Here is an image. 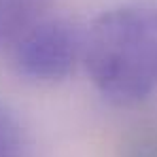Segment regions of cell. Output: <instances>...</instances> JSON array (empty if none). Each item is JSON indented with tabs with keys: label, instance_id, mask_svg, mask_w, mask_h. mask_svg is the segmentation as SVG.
Masks as SVG:
<instances>
[{
	"label": "cell",
	"instance_id": "obj_1",
	"mask_svg": "<svg viewBox=\"0 0 157 157\" xmlns=\"http://www.w3.org/2000/svg\"><path fill=\"white\" fill-rule=\"evenodd\" d=\"M83 62L106 100H147L157 89V4H121L96 17L83 36Z\"/></svg>",
	"mask_w": 157,
	"mask_h": 157
},
{
	"label": "cell",
	"instance_id": "obj_2",
	"mask_svg": "<svg viewBox=\"0 0 157 157\" xmlns=\"http://www.w3.org/2000/svg\"><path fill=\"white\" fill-rule=\"evenodd\" d=\"M83 57V34L66 19H38L13 40V66L34 83H57Z\"/></svg>",
	"mask_w": 157,
	"mask_h": 157
},
{
	"label": "cell",
	"instance_id": "obj_3",
	"mask_svg": "<svg viewBox=\"0 0 157 157\" xmlns=\"http://www.w3.org/2000/svg\"><path fill=\"white\" fill-rule=\"evenodd\" d=\"M53 0H0V45L15 40L47 15Z\"/></svg>",
	"mask_w": 157,
	"mask_h": 157
},
{
	"label": "cell",
	"instance_id": "obj_4",
	"mask_svg": "<svg viewBox=\"0 0 157 157\" xmlns=\"http://www.w3.org/2000/svg\"><path fill=\"white\" fill-rule=\"evenodd\" d=\"M26 144V130L19 117L0 102V157H24Z\"/></svg>",
	"mask_w": 157,
	"mask_h": 157
},
{
	"label": "cell",
	"instance_id": "obj_5",
	"mask_svg": "<svg viewBox=\"0 0 157 157\" xmlns=\"http://www.w3.org/2000/svg\"><path fill=\"white\" fill-rule=\"evenodd\" d=\"M123 157H157V134L155 132L136 134L125 144Z\"/></svg>",
	"mask_w": 157,
	"mask_h": 157
}]
</instances>
